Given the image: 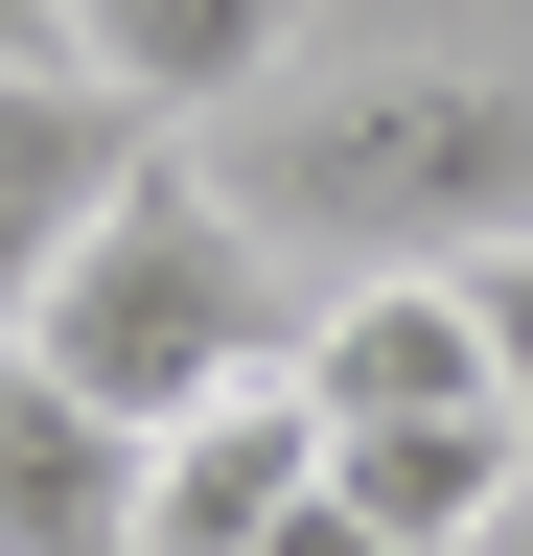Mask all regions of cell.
I'll list each match as a JSON object with an SVG mask.
<instances>
[{
	"label": "cell",
	"instance_id": "cell-1",
	"mask_svg": "<svg viewBox=\"0 0 533 556\" xmlns=\"http://www.w3.org/2000/svg\"><path fill=\"white\" fill-rule=\"evenodd\" d=\"M232 208L325 278H464L533 232V93L510 70H348L232 163Z\"/></svg>",
	"mask_w": 533,
	"mask_h": 556
},
{
	"label": "cell",
	"instance_id": "cell-2",
	"mask_svg": "<svg viewBox=\"0 0 533 556\" xmlns=\"http://www.w3.org/2000/svg\"><path fill=\"white\" fill-rule=\"evenodd\" d=\"M24 348H47L93 417H140V441H163L186 394H232V371H279V348H302V278H279V232L232 208V163H186V139H163V163L93 208V255L24 302Z\"/></svg>",
	"mask_w": 533,
	"mask_h": 556
},
{
	"label": "cell",
	"instance_id": "cell-3",
	"mask_svg": "<svg viewBox=\"0 0 533 556\" xmlns=\"http://www.w3.org/2000/svg\"><path fill=\"white\" fill-rule=\"evenodd\" d=\"M279 510H325V394H302V348L232 371V394H186L163 441H140V556H255Z\"/></svg>",
	"mask_w": 533,
	"mask_h": 556
},
{
	"label": "cell",
	"instance_id": "cell-4",
	"mask_svg": "<svg viewBox=\"0 0 533 556\" xmlns=\"http://www.w3.org/2000/svg\"><path fill=\"white\" fill-rule=\"evenodd\" d=\"M140 163H163L140 93H93V70H0V325L93 255V208L140 186Z\"/></svg>",
	"mask_w": 533,
	"mask_h": 556
},
{
	"label": "cell",
	"instance_id": "cell-5",
	"mask_svg": "<svg viewBox=\"0 0 533 556\" xmlns=\"http://www.w3.org/2000/svg\"><path fill=\"white\" fill-rule=\"evenodd\" d=\"M302 394H325V441H348V417H487L510 371H487V302H464V278H325L302 302Z\"/></svg>",
	"mask_w": 533,
	"mask_h": 556
},
{
	"label": "cell",
	"instance_id": "cell-6",
	"mask_svg": "<svg viewBox=\"0 0 533 556\" xmlns=\"http://www.w3.org/2000/svg\"><path fill=\"white\" fill-rule=\"evenodd\" d=\"M0 556H140V417H93L0 325Z\"/></svg>",
	"mask_w": 533,
	"mask_h": 556
},
{
	"label": "cell",
	"instance_id": "cell-7",
	"mask_svg": "<svg viewBox=\"0 0 533 556\" xmlns=\"http://www.w3.org/2000/svg\"><path fill=\"white\" fill-rule=\"evenodd\" d=\"M325 486H348L394 556H487V533L533 510V417H510V394H487V417H348Z\"/></svg>",
	"mask_w": 533,
	"mask_h": 556
},
{
	"label": "cell",
	"instance_id": "cell-8",
	"mask_svg": "<svg viewBox=\"0 0 533 556\" xmlns=\"http://www.w3.org/2000/svg\"><path fill=\"white\" fill-rule=\"evenodd\" d=\"M279 24H302V0H71V70H93V93H140V116L186 139L210 93L279 70Z\"/></svg>",
	"mask_w": 533,
	"mask_h": 556
},
{
	"label": "cell",
	"instance_id": "cell-9",
	"mask_svg": "<svg viewBox=\"0 0 533 556\" xmlns=\"http://www.w3.org/2000/svg\"><path fill=\"white\" fill-rule=\"evenodd\" d=\"M464 302H487V371H510V417H533V232H510V255H464Z\"/></svg>",
	"mask_w": 533,
	"mask_h": 556
},
{
	"label": "cell",
	"instance_id": "cell-10",
	"mask_svg": "<svg viewBox=\"0 0 533 556\" xmlns=\"http://www.w3.org/2000/svg\"><path fill=\"white\" fill-rule=\"evenodd\" d=\"M255 556H394V533L348 510V486H325V510H279V533H255Z\"/></svg>",
	"mask_w": 533,
	"mask_h": 556
},
{
	"label": "cell",
	"instance_id": "cell-11",
	"mask_svg": "<svg viewBox=\"0 0 533 556\" xmlns=\"http://www.w3.org/2000/svg\"><path fill=\"white\" fill-rule=\"evenodd\" d=\"M0 70H71V0H0Z\"/></svg>",
	"mask_w": 533,
	"mask_h": 556
}]
</instances>
